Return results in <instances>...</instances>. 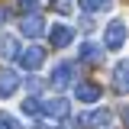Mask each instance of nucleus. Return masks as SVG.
Masks as SVG:
<instances>
[{
  "label": "nucleus",
  "instance_id": "f257e3e1",
  "mask_svg": "<svg viewBox=\"0 0 129 129\" xmlns=\"http://www.w3.org/2000/svg\"><path fill=\"white\" fill-rule=\"evenodd\" d=\"M16 61H19V68H26V71H39L45 64V48L29 45V48H23V52H16Z\"/></svg>",
  "mask_w": 129,
  "mask_h": 129
},
{
  "label": "nucleus",
  "instance_id": "f03ea898",
  "mask_svg": "<svg viewBox=\"0 0 129 129\" xmlns=\"http://www.w3.org/2000/svg\"><path fill=\"white\" fill-rule=\"evenodd\" d=\"M107 119H110V110L103 107V110H87V113H81L71 126H74V129H97V126H103Z\"/></svg>",
  "mask_w": 129,
  "mask_h": 129
},
{
  "label": "nucleus",
  "instance_id": "7ed1b4c3",
  "mask_svg": "<svg viewBox=\"0 0 129 129\" xmlns=\"http://www.w3.org/2000/svg\"><path fill=\"white\" fill-rule=\"evenodd\" d=\"M126 42V26L119 23V19H113L110 26H107V39H103V45L110 48V52H119Z\"/></svg>",
  "mask_w": 129,
  "mask_h": 129
},
{
  "label": "nucleus",
  "instance_id": "20e7f679",
  "mask_svg": "<svg viewBox=\"0 0 129 129\" xmlns=\"http://www.w3.org/2000/svg\"><path fill=\"white\" fill-rule=\"evenodd\" d=\"M19 87V74L13 68H0V100H10Z\"/></svg>",
  "mask_w": 129,
  "mask_h": 129
},
{
  "label": "nucleus",
  "instance_id": "39448f33",
  "mask_svg": "<svg viewBox=\"0 0 129 129\" xmlns=\"http://www.w3.org/2000/svg\"><path fill=\"white\" fill-rule=\"evenodd\" d=\"M100 94H103V87L94 84V81H81V84H74V97H78L81 103H97Z\"/></svg>",
  "mask_w": 129,
  "mask_h": 129
},
{
  "label": "nucleus",
  "instance_id": "423d86ee",
  "mask_svg": "<svg viewBox=\"0 0 129 129\" xmlns=\"http://www.w3.org/2000/svg\"><path fill=\"white\" fill-rule=\"evenodd\" d=\"M19 29L26 32V39H39V36H45V19H42L39 13H26Z\"/></svg>",
  "mask_w": 129,
  "mask_h": 129
},
{
  "label": "nucleus",
  "instance_id": "0eeeda50",
  "mask_svg": "<svg viewBox=\"0 0 129 129\" xmlns=\"http://www.w3.org/2000/svg\"><path fill=\"white\" fill-rule=\"evenodd\" d=\"M42 113H45L48 119H64L68 116V100L64 97H55V100H48L45 107H42Z\"/></svg>",
  "mask_w": 129,
  "mask_h": 129
},
{
  "label": "nucleus",
  "instance_id": "6e6552de",
  "mask_svg": "<svg viewBox=\"0 0 129 129\" xmlns=\"http://www.w3.org/2000/svg\"><path fill=\"white\" fill-rule=\"evenodd\" d=\"M71 74H74V68H71V64H58V68L52 71V78H48V84L61 90V87H68V84H71Z\"/></svg>",
  "mask_w": 129,
  "mask_h": 129
},
{
  "label": "nucleus",
  "instance_id": "1a4fd4ad",
  "mask_svg": "<svg viewBox=\"0 0 129 129\" xmlns=\"http://www.w3.org/2000/svg\"><path fill=\"white\" fill-rule=\"evenodd\" d=\"M71 39H74V36H71V29H68V26H52V29H48V42H52L55 48L71 45Z\"/></svg>",
  "mask_w": 129,
  "mask_h": 129
},
{
  "label": "nucleus",
  "instance_id": "9d476101",
  "mask_svg": "<svg viewBox=\"0 0 129 129\" xmlns=\"http://www.w3.org/2000/svg\"><path fill=\"white\" fill-rule=\"evenodd\" d=\"M103 58V45H94V42H84L81 45V61L84 64H97Z\"/></svg>",
  "mask_w": 129,
  "mask_h": 129
},
{
  "label": "nucleus",
  "instance_id": "9b49d317",
  "mask_svg": "<svg viewBox=\"0 0 129 129\" xmlns=\"http://www.w3.org/2000/svg\"><path fill=\"white\" fill-rule=\"evenodd\" d=\"M126 74H129V64L119 61L116 71H113V90H116V94H126Z\"/></svg>",
  "mask_w": 129,
  "mask_h": 129
},
{
  "label": "nucleus",
  "instance_id": "f8f14e48",
  "mask_svg": "<svg viewBox=\"0 0 129 129\" xmlns=\"http://www.w3.org/2000/svg\"><path fill=\"white\" fill-rule=\"evenodd\" d=\"M78 7L84 13H100V10H110L113 0H78Z\"/></svg>",
  "mask_w": 129,
  "mask_h": 129
},
{
  "label": "nucleus",
  "instance_id": "ddd939ff",
  "mask_svg": "<svg viewBox=\"0 0 129 129\" xmlns=\"http://www.w3.org/2000/svg\"><path fill=\"white\" fill-rule=\"evenodd\" d=\"M19 110L26 113V116H32V119H36V116H42V103H39V100H36V97H26V100H23V107H19Z\"/></svg>",
  "mask_w": 129,
  "mask_h": 129
},
{
  "label": "nucleus",
  "instance_id": "4468645a",
  "mask_svg": "<svg viewBox=\"0 0 129 129\" xmlns=\"http://www.w3.org/2000/svg\"><path fill=\"white\" fill-rule=\"evenodd\" d=\"M16 52H19L16 39H13V36H7V39L0 42V55H3V58H16Z\"/></svg>",
  "mask_w": 129,
  "mask_h": 129
},
{
  "label": "nucleus",
  "instance_id": "2eb2a0df",
  "mask_svg": "<svg viewBox=\"0 0 129 129\" xmlns=\"http://www.w3.org/2000/svg\"><path fill=\"white\" fill-rule=\"evenodd\" d=\"M0 129H19V123H16L10 113H3V110H0Z\"/></svg>",
  "mask_w": 129,
  "mask_h": 129
},
{
  "label": "nucleus",
  "instance_id": "dca6fc26",
  "mask_svg": "<svg viewBox=\"0 0 129 129\" xmlns=\"http://www.w3.org/2000/svg\"><path fill=\"white\" fill-rule=\"evenodd\" d=\"M55 13H71V0H48Z\"/></svg>",
  "mask_w": 129,
  "mask_h": 129
},
{
  "label": "nucleus",
  "instance_id": "f3484780",
  "mask_svg": "<svg viewBox=\"0 0 129 129\" xmlns=\"http://www.w3.org/2000/svg\"><path fill=\"white\" fill-rule=\"evenodd\" d=\"M19 7H23V13H36L39 0H19Z\"/></svg>",
  "mask_w": 129,
  "mask_h": 129
},
{
  "label": "nucleus",
  "instance_id": "a211bd4d",
  "mask_svg": "<svg viewBox=\"0 0 129 129\" xmlns=\"http://www.w3.org/2000/svg\"><path fill=\"white\" fill-rule=\"evenodd\" d=\"M3 23H7V10H0V26H3Z\"/></svg>",
  "mask_w": 129,
  "mask_h": 129
},
{
  "label": "nucleus",
  "instance_id": "6ab92c4d",
  "mask_svg": "<svg viewBox=\"0 0 129 129\" xmlns=\"http://www.w3.org/2000/svg\"><path fill=\"white\" fill-rule=\"evenodd\" d=\"M36 129H48V126H36Z\"/></svg>",
  "mask_w": 129,
  "mask_h": 129
}]
</instances>
